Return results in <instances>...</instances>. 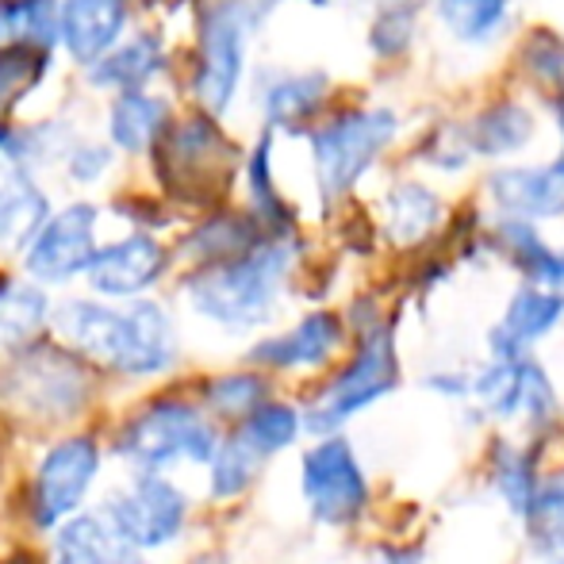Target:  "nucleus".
<instances>
[{"label":"nucleus","instance_id":"nucleus-11","mask_svg":"<svg viewBox=\"0 0 564 564\" xmlns=\"http://www.w3.org/2000/svg\"><path fill=\"white\" fill-rule=\"evenodd\" d=\"M185 496L158 476H142L134 488L116 491L105 503L112 534L123 545H139V550H158V545L173 542L185 527Z\"/></svg>","mask_w":564,"mask_h":564},{"label":"nucleus","instance_id":"nucleus-46","mask_svg":"<svg viewBox=\"0 0 564 564\" xmlns=\"http://www.w3.org/2000/svg\"><path fill=\"white\" fill-rule=\"evenodd\" d=\"M193 564H227L224 557H200V561H193Z\"/></svg>","mask_w":564,"mask_h":564},{"label":"nucleus","instance_id":"nucleus-27","mask_svg":"<svg viewBox=\"0 0 564 564\" xmlns=\"http://www.w3.org/2000/svg\"><path fill=\"white\" fill-rule=\"evenodd\" d=\"M514 0H434L442 31L460 46H488L511 23Z\"/></svg>","mask_w":564,"mask_h":564},{"label":"nucleus","instance_id":"nucleus-19","mask_svg":"<svg viewBox=\"0 0 564 564\" xmlns=\"http://www.w3.org/2000/svg\"><path fill=\"white\" fill-rule=\"evenodd\" d=\"M460 134H465V147L473 158L507 162V158L522 154L534 142L538 119L522 100L503 97V100H491L488 108H480L468 123H460Z\"/></svg>","mask_w":564,"mask_h":564},{"label":"nucleus","instance_id":"nucleus-34","mask_svg":"<svg viewBox=\"0 0 564 564\" xmlns=\"http://www.w3.org/2000/svg\"><path fill=\"white\" fill-rule=\"evenodd\" d=\"M238 434H242V438L250 442L261 457H269V453H281V449H289L292 442H296L300 415L289 408V403H265V400H261L258 408L242 419V431H238Z\"/></svg>","mask_w":564,"mask_h":564},{"label":"nucleus","instance_id":"nucleus-6","mask_svg":"<svg viewBox=\"0 0 564 564\" xmlns=\"http://www.w3.org/2000/svg\"><path fill=\"white\" fill-rule=\"evenodd\" d=\"M400 384V357H395V330L388 323H372L361 330V346H357L354 361L330 380L323 400L307 411V426L315 434H327L346 423L349 415L365 411L377 403L380 395L395 392Z\"/></svg>","mask_w":564,"mask_h":564},{"label":"nucleus","instance_id":"nucleus-18","mask_svg":"<svg viewBox=\"0 0 564 564\" xmlns=\"http://www.w3.org/2000/svg\"><path fill=\"white\" fill-rule=\"evenodd\" d=\"M564 319V289H542V284H522L507 304L503 319L491 327L488 346L491 357H519L530 354L538 338H545Z\"/></svg>","mask_w":564,"mask_h":564},{"label":"nucleus","instance_id":"nucleus-13","mask_svg":"<svg viewBox=\"0 0 564 564\" xmlns=\"http://www.w3.org/2000/svg\"><path fill=\"white\" fill-rule=\"evenodd\" d=\"M97 468H100V449L93 438H66L62 446H54L35 476L39 527H54L58 519H66L82 503L85 491H89Z\"/></svg>","mask_w":564,"mask_h":564},{"label":"nucleus","instance_id":"nucleus-23","mask_svg":"<svg viewBox=\"0 0 564 564\" xmlns=\"http://www.w3.org/2000/svg\"><path fill=\"white\" fill-rule=\"evenodd\" d=\"M46 216H51V204L39 193L31 173L0 158V250H23Z\"/></svg>","mask_w":564,"mask_h":564},{"label":"nucleus","instance_id":"nucleus-38","mask_svg":"<svg viewBox=\"0 0 564 564\" xmlns=\"http://www.w3.org/2000/svg\"><path fill=\"white\" fill-rule=\"evenodd\" d=\"M265 380L258 372H230L208 384V403L224 419H246L261 400H265Z\"/></svg>","mask_w":564,"mask_h":564},{"label":"nucleus","instance_id":"nucleus-7","mask_svg":"<svg viewBox=\"0 0 564 564\" xmlns=\"http://www.w3.org/2000/svg\"><path fill=\"white\" fill-rule=\"evenodd\" d=\"M8 403L20 415L43 419V423H58V419L74 415L89 395V377H85L82 361L74 354H62L54 346H35L4 372V388H0Z\"/></svg>","mask_w":564,"mask_h":564},{"label":"nucleus","instance_id":"nucleus-5","mask_svg":"<svg viewBox=\"0 0 564 564\" xmlns=\"http://www.w3.org/2000/svg\"><path fill=\"white\" fill-rule=\"evenodd\" d=\"M150 150H154V173L162 177V185L188 200H212V188L227 185L238 158L230 139L219 131L216 116L208 112L170 123Z\"/></svg>","mask_w":564,"mask_h":564},{"label":"nucleus","instance_id":"nucleus-4","mask_svg":"<svg viewBox=\"0 0 564 564\" xmlns=\"http://www.w3.org/2000/svg\"><path fill=\"white\" fill-rule=\"evenodd\" d=\"M265 23L253 0H216L200 12L193 97L208 116H227L246 77L253 31Z\"/></svg>","mask_w":564,"mask_h":564},{"label":"nucleus","instance_id":"nucleus-28","mask_svg":"<svg viewBox=\"0 0 564 564\" xmlns=\"http://www.w3.org/2000/svg\"><path fill=\"white\" fill-rule=\"evenodd\" d=\"M265 238V227L250 216V212H219V216L204 219L193 235L185 238V258L212 265V261H227L235 253L250 250Z\"/></svg>","mask_w":564,"mask_h":564},{"label":"nucleus","instance_id":"nucleus-36","mask_svg":"<svg viewBox=\"0 0 564 564\" xmlns=\"http://www.w3.org/2000/svg\"><path fill=\"white\" fill-rule=\"evenodd\" d=\"M261 453L242 438V434H230L224 446H216L212 453V496L216 499H230L253 480L261 465Z\"/></svg>","mask_w":564,"mask_h":564},{"label":"nucleus","instance_id":"nucleus-17","mask_svg":"<svg viewBox=\"0 0 564 564\" xmlns=\"http://www.w3.org/2000/svg\"><path fill=\"white\" fill-rule=\"evenodd\" d=\"M127 0H58V43L77 66H89L123 39Z\"/></svg>","mask_w":564,"mask_h":564},{"label":"nucleus","instance_id":"nucleus-16","mask_svg":"<svg viewBox=\"0 0 564 564\" xmlns=\"http://www.w3.org/2000/svg\"><path fill=\"white\" fill-rule=\"evenodd\" d=\"M484 188L499 216L530 219V224H550L564 216V185L550 165H499L488 173Z\"/></svg>","mask_w":564,"mask_h":564},{"label":"nucleus","instance_id":"nucleus-8","mask_svg":"<svg viewBox=\"0 0 564 564\" xmlns=\"http://www.w3.org/2000/svg\"><path fill=\"white\" fill-rule=\"evenodd\" d=\"M216 446V431L188 403L173 400L134 415L119 438V453L142 468H165L173 460H212Z\"/></svg>","mask_w":564,"mask_h":564},{"label":"nucleus","instance_id":"nucleus-1","mask_svg":"<svg viewBox=\"0 0 564 564\" xmlns=\"http://www.w3.org/2000/svg\"><path fill=\"white\" fill-rule=\"evenodd\" d=\"M54 330L100 365H112L131 377L162 372L177 357V335L154 300H134L127 307H108L97 300H66L54 312Z\"/></svg>","mask_w":564,"mask_h":564},{"label":"nucleus","instance_id":"nucleus-25","mask_svg":"<svg viewBox=\"0 0 564 564\" xmlns=\"http://www.w3.org/2000/svg\"><path fill=\"white\" fill-rule=\"evenodd\" d=\"M165 127H170V100L158 97V93H116L112 108H108V134H112V147L123 150V154L150 150Z\"/></svg>","mask_w":564,"mask_h":564},{"label":"nucleus","instance_id":"nucleus-44","mask_svg":"<svg viewBox=\"0 0 564 564\" xmlns=\"http://www.w3.org/2000/svg\"><path fill=\"white\" fill-rule=\"evenodd\" d=\"M550 170L557 173V181H561V185H564V147H561V154H557V158H553V162H550Z\"/></svg>","mask_w":564,"mask_h":564},{"label":"nucleus","instance_id":"nucleus-2","mask_svg":"<svg viewBox=\"0 0 564 564\" xmlns=\"http://www.w3.org/2000/svg\"><path fill=\"white\" fill-rule=\"evenodd\" d=\"M292 265H296V238L265 235L235 258L196 269L185 281V296L204 319L227 330H250L273 315Z\"/></svg>","mask_w":564,"mask_h":564},{"label":"nucleus","instance_id":"nucleus-26","mask_svg":"<svg viewBox=\"0 0 564 564\" xmlns=\"http://www.w3.org/2000/svg\"><path fill=\"white\" fill-rule=\"evenodd\" d=\"M273 134L276 131H261V139L253 142V150L246 154V196H250V216L265 227V235H292L296 230V216H292L289 200L276 188V173H273Z\"/></svg>","mask_w":564,"mask_h":564},{"label":"nucleus","instance_id":"nucleus-3","mask_svg":"<svg viewBox=\"0 0 564 564\" xmlns=\"http://www.w3.org/2000/svg\"><path fill=\"white\" fill-rule=\"evenodd\" d=\"M400 139V116L384 105L341 108V112L307 127L315 185L327 204L341 200L357 188V181L380 162L392 142Z\"/></svg>","mask_w":564,"mask_h":564},{"label":"nucleus","instance_id":"nucleus-29","mask_svg":"<svg viewBox=\"0 0 564 564\" xmlns=\"http://www.w3.org/2000/svg\"><path fill=\"white\" fill-rule=\"evenodd\" d=\"M46 69H51V51L46 46L15 43V39L0 43V123L43 85Z\"/></svg>","mask_w":564,"mask_h":564},{"label":"nucleus","instance_id":"nucleus-24","mask_svg":"<svg viewBox=\"0 0 564 564\" xmlns=\"http://www.w3.org/2000/svg\"><path fill=\"white\" fill-rule=\"evenodd\" d=\"M384 235L395 246H419L442 227L446 204L423 181H400L384 193Z\"/></svg>","mask_w":564,"mask_h":564},{"label":"nucleus","instance_id":"nucleus-14","mask_svg":"<svg viewBox=\"0 0 564 564\" xmlns=\"http://www.w3.org/2000/svg\"><path fill=\"white\" fill-rule=\"evenodd\" d=\"M165 265H170L165 246L139 230V235H127L112 246H97V253L85 265V276H89L93 292H100V296L127 300L147 292L150 284H158Z\"/></svg>","mask_w":564,"mask_h":564},{"label":"nucleus","instance_id":"nucleus-37","mask_svg":"<svg viewBox=\"0 0 564 564\" xmlns=\"http://www.w3.org/2000/svg\"><path fill=\"white\" fill-rule=\"evenodd\" d=\"M519 66L542 89H561L564 85V35L553 28H538L522 39Z\"/></svg>","mask_w":564,"mask_h":564},{"label":"nucleus","instance_id":"nucleus-32","mask_svg":"<svg viewBox=\"0 0 564 564\" xmlns=\"http://www.w3.org/2000/svg\"><path fill=\"white\" fill-rule=\"evenodd\" d=\"M46 323V296L35 284H8L0 292V349H20Z\"/></svg>","mask_w":564,"mask_h":564},{"label":"nucleus","instance_id":"nucleus-31","mask_svg":"<svg viewBox=\"0 0 564 564\" xmlns=\"http://www.w3.org/2000/svg\"><path fill=\"white\" fill-rule=\"evenodd\" d=\"M491 484L499 488V496H503V503L511 507L519 519H527L530 503H534L538 496V468H534V457H527L522 449H514L511 442H496L491 446Z\"/></svg>","mask_w":564,"mask_h":564},{"label":"nucleus","instance_id":"nucleus-12","mask_svg":"<svg viewBox=\"0 0 564 564\" xmlns=\"http://www.w3.org/2000/svg\"><path fill=\"white\" fill-rule=\"evenodd\" d=\"M473 395L496 419L530 415L534 423H553L557 415V395H553L550 377L530 354L491 357L488 369L473 380Z\"/></svg>","mask_w":564,"mask_h":564},{"label":"nucleus","instance_id":"nucleus-39","mask_svg":"<svg viewBox=\"0 0 564 564\" xmlns=\"http://www.w3.org/2000/svg\"><path fill=\"white\" fill-rule=\"evenodd\" d=\"M415 154H419V162H426L438 173H460L473 162V154H468V147H465V134H460V123L434 127V131L419 142Z\"/></svg>","mask_w":564,"mask_h":564},{"label":"nucleus","instance_id":"nucleus-41","mask_svg":"<svg viewBox=\"0 0 564 564\" xmlns=\"http://www.w3.org/2000/svg\"><path fill=\"white\" fill-rule=\"evenodd\" d=\"M369 564H419V557H415V553L388 550V545H384V550H377V553H372V561H369Z\"/></svg>","mask_w":564,"mask_h":564},{"label":"nucleus","instance_id":"nucleus-45","mask_svg":"<svg viewBox=\"0 0 564 564\" xmlns=\"http://www.w3.org/2000/svg\"><path fill=\"white\" fill-rule=\"evenodd\" d=\"M377 4H423V0H377Z\"/></svg>","mask_w":564,"mask_h":564},{"label":"nucleus","instance_id":"nucleus-20","mask_svg":"<svg viewBox=\"0 0 564 564\" xmlns=\"http://www.w3.org/2000/svg\"><path fill=\"white\" fill-rule=\"evenodd\" d=\"M346 327L335 312H312L307 319H300L292 330L273 335L250 349L253 365H265V369H307V365L330 361V354L341 346Z\"/></svg>","mask_w":564,"mask_h":564},{"label":"nucleus","instance_id":"nucleus-15","mask_svg":"<svg viewBox=\"0 0 564 564\" xmlns=\"http://www.w3.org/2000/svg\"><path fill=\"white\" fill-rule=\"evenodd\" d=\"M327 69H269L258 77V108L269 131H307L330 100Z\"/></svg>","mask_w":564,"mask_h":564},{"label":"nucleus","instance_id":"nucleus-21","mask_svg":"<svg viewBox=\"0 0 564 564\" xmlns=\"http://www.w3.org/2000/svg\"><path fill=\"white\" fill-rule=\"evenodd\" d=\"M162 69H165V43L154 31H139L131 39H119L112 51H105L97 62H89L85 77H89L93 89L127 93V89H147Z\"/></svg>","mask_w":564,"mask_h":564},{"label":"nucleus","instance_id":"nucleus-47","mask_svg":"<svg viewBox=\"0 0 564 564\" xmlns=\"http://www.w3.org/2000/svg\"><path fill=\"white\" fill-rule=\"evenodd\" d=\"M561 476H564V473H561Z\"/></svg>","mask_w":564,"mask_h":564},{"label":"nucleus","instance_id":"nucleus-40","mask_svg":"<svg viewBox=\"0 0 564 564\" xmlns=\"http://www.w3.org/2000/svg\"><path fill=\"white\" fill-rule=\"evenodd\" d=\"M58 158H62V170H66L69 181H77V185H93V181L105 177L108 165H112V150L97 147V142H69Z\"/></svg>","mask_w":564,"mask_h":564},{"label":"nucleus","instance_id":"nucleus-43","mask_svg":"<svg viewBox=\"0 0 564 564\" xmlns=\"http://www.w3.org/2000/svg\"><path fill=\"white\" fill-rule=\"evenodd\" d=\"M550 108H553V123H557L561 147H564V85H561V89H553V100H550Z\"/></svg>","mask_w":564,"mask_h":564},{"label":"nucleus","instance_id":"nucleus-42","mask_svg":"<svg viewBox=\"0 0 564 564\" xmlns=\"http://www.w3.org/2000/svg\"><path fill=\"white\" fill-rule=\"evenodd\" d=\"M431 388H438V392H449V395H465V380L460 377H431Z\"/></svg>","mask_w":564,"mask_h":564},{"label":"nucleus","instance_id":"nucleus-30","mask_svg":"<svg viewBox=\"0 0 564 564\" xmlns=\"http://www.w3.org/2000/svg\"><path fill=\"white\" fill-rule=\"evenodd\" d=\"M54 564H139L100 519H69L54 542Z\"/></svg>","mask_w":564,"mask_h":564},{"label":"nucleus","instance_id":"nucleus-10","mask_svg":"<svg viewBox=\"0 0 564 564\" xmlns=\"http://www.w3.org/2000/svg\"><path fill=\"white\" fill-rule=\"evenodd\" d=\"M304 496L327 527H349L369 503V484L346 438H327L304 453Z\"/></svg>","mask_w":564,"mask_h":564},{"label":"nucleus","instance_id":"nucleus-22","mask_svg":"<svg viewBox=\"0 0 564 564\" xmlns=\"http://www.w3.org/2000/svg\"><path fill=\"white\" fill-rule=\"evenodd\" d=\"M491 246L519 269L527 284H542V289H564V258L557 246L542 238L538 224L514 216H499L491 227Z\"/></svg>","mask_w":564,"mask_h":564},{"label":"nucleus","instance_id":"nucleus-33","mask_svg":"<svg viewBox=\"0 0 564 564\" xmlns=\"http://www.w3.org/2000/svg\"><path fill=\"white\" fill-rule=\"evenodd\" d=\"M527 522L542 564H564V476H553L538 488Z\"/></svg>","mask_w":564,"mask_h":564},{"label":"nucleus","instance_id":"nucleus-9","mask_svg":"<svg viewBox=\"0 0 564 564\" xmlns=\"http://www.w3.org/2000/svg\"><path fill=\"white\" fill-rule=\"evenodd\" d=\"M97 204L74 200L62 212L43 219V227L23 246L28 273L43 284H66L85 273L89 258L97 253Z\"/></svg>","mask_w":564,"mask_h":564},{"label":"nucleus","instance_id":"nucleus-35","mask_svg":"<svg viewBox=\"0 0 564 564\" xmlns=\"http://www.w3.org/2000/svg\"><path fill=\"white\" fill-rule=\"evenodd\" d=\"M419 12H423V4H377V20L369 28V51L384 62L408 54L419 35Z\"/></svg>","mask_w":564,"mask_h":564}]
</instances>
